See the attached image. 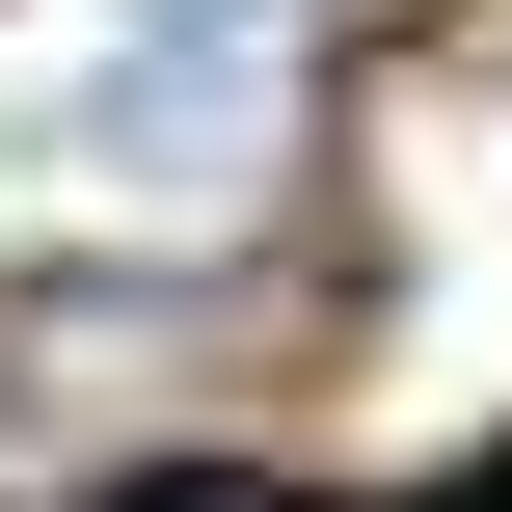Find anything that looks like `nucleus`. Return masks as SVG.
I'll return each instance as SVG.
<instances>
[{"mask_svg":"<svg viewBox=\"0 0 512 512\" xmlns=\"http://www.w3.org/2000/svg\"><path fill=\"white\" fill-rule=\"evenodd\" d=\"M108 512H324V486H108Z\"/></svg>","mask_w":512,"mask_h":512,"instance_id":"nucleus-1","label":"nucleus"},{"mask_svg":"<svg viewBox=\"0 0 512 512\" xmlns=\"http://www.w3.org/2000/svg\"><path fill=\"white\" fill-rule=\"evenodd\" d=\"M162 27H216V0H162Z\"/></svg>","mask_w":512,"mask_h":512,"instance_id":"nucleus-2","label":"nucleus"},{"mask_svg":"<svg viewBox=\"0 0 512 512\" xmlns=\"http://www.w3.org/2000/svg\"><path fill=\"white\" fill-rule=\"evenodd\" d=\"M486 512H512V486H486Z\"/></svg>","mask_w":512,"mask_h":512,"instance_id":"nucleus-3","label":"nucleus"}]
</instances>
